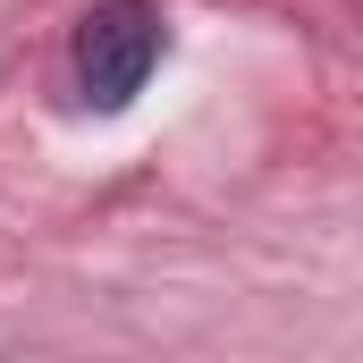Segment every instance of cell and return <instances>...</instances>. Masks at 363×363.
<instances>
[{"instance_id": "obj_1", "label": "cell", "mask_w": 363, "mask_h": 363, "mask_svg": "<svg viewBox=\"0 0 363 363\" xmlns=\"http://www.w3.org/2000/svg\"><path fill=\"white\" fill-rule=\"evenodd\" d=\"M161 68V9L152 0H101L77 26V93L93 110H127Z\"/></svg>"}]
</instances>
